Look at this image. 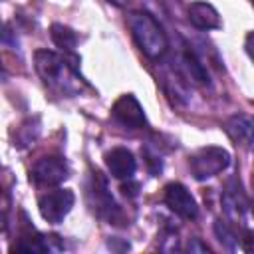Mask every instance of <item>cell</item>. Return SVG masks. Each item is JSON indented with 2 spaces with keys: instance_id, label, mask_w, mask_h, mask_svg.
Listing matches in <instances>:
<instances>
[{
  "instance_id": "obj_9",
  "label": "cell",
  "mask_w": 254,
  "mask_h": 254,
  "mask_svg": "<svg viewBox=\"0 0 254 254\" xmlns=\"http://www.w3.org/2000/svg\"><path fill=\"white\" fill-rule=\"evenodd\" d=\"M224 131L236 145H242V147L254 151V117L242 115V113L232 115L226 119Z\"/></svg>"
},
{
  "instance_id": "obj_6",
  "label": "cell",
  "mask_w": 254,
  "mask_h": 254,
  "mask_svg": "<svg viewBox=\"0 0 254 254\" xmlns=\"http://www.w3.org/2000/svg\"><path fill=\"white\" fill-rule=\"evenodd\" d=\"M67 177H69L67 163L64 161V157H58V155H48V157L38 159L30 171V179L36 185H44V187L60 185Z\"/></svg>"
},
{
  "instance_id": "obj_3",
  "label": "cell",
  "mask_w": 254,
  "mask_h": 254,
  "mask_svg": "<svg viewBox=\"0 0 254 254\" xmlns=\"http://www.w3.org/2000/svg\"><path fill=\"white\" fill-rule=\"evenodd\" d=\"M87 204L89 208L105 222L109 224H121L123 222V212L119 208V204L115 202V198L111 196V192L107 190V181L105 177L95 171L91 173V179L87 183Z\"/></svg>"
},
{
  "instance_id": "obj_4",
  "label": "cell",
  "mask_w": 254,
  "mask_h": 254,
  "mask_svg": "<svg viewBox=\"0 0 254 254\" xmlns=\"http://www.w3.org/2000/svg\"><path fill=\"white\" fill-rule=\"evenodd\" d=\"M228 165H230V153L214 145L196 149L189 159L190 173L196 181H206L210 177H216L224 169H228Z\"/></svg>"
},
{
  "instance_id": "obj_7",
  "label": "cell",
  "mask_w": 254,
  "mask_h": 254,
  "mask_svg": "<svg viewBox=\"0 0 254 254\" xmlns=\"http://www.w3.org/2000/svg\"><path fill=\"white\" fill-rule=\"evenodd\" d=\"M163 200L165 204L181 218L185 220H194L198 216V204L194 200V196L190 194V190L181 185V183H169L165 187L163 192Z\"/></svg>"
},
{
  "instance_id": "obj_15",
  "label": "cell",
  "mask_w": 254,
  "mask_h": 254,
  "mask_svg": "<svg viewBox=\"0 0 254 254\" xmlns=\"http://www.w3.org/2000/svg\"><path fill=\"white\" fill-rule=\"evenodd\" d=\"M183 65L187 69V73L200 85H206L208 83V73H206V67L202 65V62L196 58V54L192 50H185L183 54Z\"/></svg>"
},
{
  "instance_id": "obj_16",
  "label": "cell",
  "mask_w": 254,
  "mask_h": 254,
  "mask_svg": "<svg viewBox=\"0 0 254 254\" xmlns=\"http://www.w3.org/2000/svg\"><path fill=\"white\" fill-rule=\"evenodd\" d=\"M214 232H216V236H218V240L222 242V246H226V248H230V250H234L236 248V244H238V238H236V234L232 232V228L228 226V222H224V220H216L214 222Z\"/></svg>"
},
{
  "instance_id": "obj_22",
  "label": "cell",
  "mask_w": 254,
  "mask_h": 254,
  "mask_svg": "<svg viewBox=\"0 0 254 254\" xmlns=\"http://www.w3.org/2000/svg\"><path fill=\"white\" fill-rule=\"evenodd\" d=\"M252 214H254V206H252Z\"/></svg>"
},
{
  "instance_id": "obj_20",
  "label": "cell",
  "mask_w": 254,
  "mask_h": 254,
  "mask_svg": "<svg viewBox=\"0 0 254 254\" xmlns=\"http://www.w3.org/2000/svg\"><path fill=\"white\" fill-rule=\"evenodd\" d=\"M244 48H246V54H248V58L254 62V32H248V36H246V42H244Z\"/></svg>"
},
{
  "instance_id": "obj_8",
  "label": "cell",
  "mask_w": 254,
  "mask_h": 254,
  "mask_svg": "<svg viewBox=\"0 0 254 254\" xmlns=\"http://www.w3.org/2000/svg\"><path fill=\"white\" fill-rule=\"evenodd\" d=\"M111 115H113L115 121H119L121 125L129 127V129H143V127H147L145 111H143L141 103L137 101V97L131 95V93L121 95V97L113 103Z\"/></svg>"
},
{
  "instance_id": "obj_17",
  "label": "cell",
  "mask_w": 254,
  "mask_h": 254,
  "mask_svg": "<svg viewBox=\"0 0 254 254\" xmlns=\"http://www.w3.org/2000/svg\"><path fill=\"white\" fill-rule=\"evenodd\" d=\"M240 246L246 252H254V230H244V234L240 238Z\"/></svg>"
},
{
  "instance_id": "obj_14",
  "label": "cell",
  "mask_w": 254,
  "mask_h": 254,
  "mask_svg": "<svg viewBox=\"0 0 254 254\" xmlns=\"http://www.w3.org/2000/svg\"><path fill=\"white\" fill-rule=\"evenodd\" d=\"M40 135V117H28L16 131V137H14V145L18 149H24V147H30Z\"/></svg>"
},
{
  "instance_id": "obj_18",
  "label": "cell",
  "mask_w": 254,
  "mask_h": 254,
  "mask_svg": "<svg viewBox=\"0 0 254 254\" xmlns=\"http://www.w3.org/2000/svg\"><path fill=\"white\" fill-rule=\"evenodd\" d=\"M121 190H123V194H125V196L133 198V196H137V194H139V183H135V181L127 179V183H123V185H121Z\"/></svg>"
},
{
  "instance_id": "obj_5",
  "label": "cell",
  "mask_w": 254,
  "mask_h": 254,
  "mask_svg": "<svg viewBox=\"0 0 254 254\" xmlns=\"http://www.w3.org/2000/svg\"><path fill=\"white\" fill-rule=\"evenodd\" d=\"M75 202V194L73 190L69 189H58V190H52V192H46L40 196L38 200V208H40V214L46 222L50 224H60L67 212L71 210Z\"/></svg>"
},
{
  "instance_id": "obj_13",
  "label": "cell",
  "mask_w": 254,
  "mask_h": 254,
  "mask_svg": "<svg viewBox=\"0 0 254 254\" xmlns=\"http://www.w3.org/2000/svg\"><path fill=\"white\" fill-rule=\"evenodd\" d=\"M50 36H52V42H54L60 50L67 52V54H71L73 48L77 46V34H75L69 26H64V24H52V28H50Z\"/></svg>"
},
{
  "instance_id": "obj_1",
  "label": "cell",
  "mask_w": 254,
  "mask_h": 254,
  "mask_svg": "<svg viewBox=\"0 0 254 254\" xmlns=\"http://www.w3.org/2000/svg\"><path fill=\"white\" fill-rule=\"evenodd\" d=\"M77 62V56H71V60H67V56L50 50H38L34 54L36 71L44 79V83L67 95L79 91V85L83 83V77L77 73L75 67Z\"/></svg>"
},
{
  "instance_id": "obj_10",
  "label": "cell",
  "mask_w": 254,
  "mask_h": 254,
  "mask_svg": "<svg viewBox=\"0 0 254 254\" xmlns=\"http://www.w3.org/2000/svg\"><path fill=\"white\" fill-rule=\"evenodd\" d=\"M105 165H107L111 177H115V179H131L135 169H137L133 153L125 147H115V149L107 151L105 153Z\"/></svg>"
},
{
  "instance_id": "obj_21",
  "label": "cell",
  "mask_w": 254,
  "mask_h": 254,
  "mask_svg": "<svg viewBox=\"0 0 254 254\" xmlns=\"http://www.w3.org/2000/svg\"><path fill=\"white\" fill-rule=\"evenodd\" d=\"M107 2H111V4H115V6H123L125 0H107Z\"/></svg>"
},
{
  "instance_id": "obj_19",
  "label": "cell",
  "mask_w": 254,
  "mask_h": 254,
  "mask_svg": "<svg viewBox=\"0 0 254 254\" xmlns=\"http://www.w3.org/2000/svg\"><path fill=\"white\" fill-rule=\"evenodd\" d=\"M189 252H208V246L206 244H202L198 238H192L190 242H189Z\"/></svg>"
},
{
  "instance_id": "obj_11",
  "label": "cell",
  "mask_w": 254,
  "mask_h": 254,
  "mask_svg": "<svg viewBox=\"0 0 254 254\" xmlns=\"http://www.w3.org/2000/svg\"><path fill=\"white\" fill-rule=\"evenodd\" d=\"M189 22L196 30H216L220 28V16L216 8L208 2H190L189 4Z\"/></svg>"
},
{
  "instance_id": "obj_12",
  "label": "cell",
  "mask_w": 254,
  "mask_h": 254,
  "mask_svg": "<svg viewBox=\"0 0 254 254\" xmlns=\"http://www.w3.org/2000/svg\"><path fill=\"white\" fill-rule=\"evenodd\" d=\"M50 236L40 234L32 224H24L22 232H20V240L18 244L12 246L14 252H26V254H36V252H50Z\"/></svg>"
},
{
  "instance_id": "obj_2",
  "label": "cell",
  "mask_w": 254,
  "mask_h": 254,
  "mask_svg": "<svg viewBox=\"0 0 254 254\" xmlns=\"http://www.w3.org/2000/svg\"><path fill=\"white\" fill-rule=\"evenodd\" d=\"M125 22H127V28L131 30L135 44L141 48V52L145 56L157 60L167 52V48H169L167 36L163 32V28L159 26V22L149 12H141V10L129 12Z\"/></svg>"
}]
</instances>
